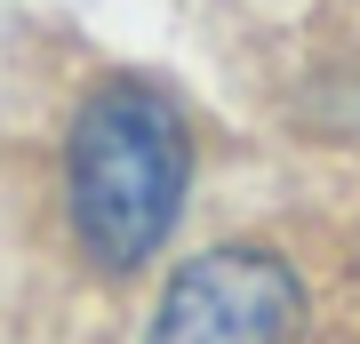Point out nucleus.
Segmentation results:
<instances>
[{
    "label": "nucleus",
    "mask_w": 360,
    "mask_h": 344,
    "mask_svg": "<svg viewBox=\"0 0 360 344\" xmlns=\"http://www.w3.org/2000/svg\"><path fill=\"white\" fill-rule=\"evenodd\" d=\"M184 184H193V136L184 113L168 104L153 80H104L89 89L65 144V200L72 232L104 272L153 265L160 241L176 232Z\"/></svg>",
    "instance_id": "f257e3e1"
},
{
    "label": "nucleus",
    "mask_w": 360,
    "mask_h": 344,
    "mask_svg": "<svg viewBox=\"0 0 360 344\" xmlns=\"http://www.w3.org/2000/svg\"><path fill=\"white\" fill-rule=\"evenodd\" d=\"M304 329V288L272 248H200L160 288V312L144 344H296Z\"/></svg>",
    "instance_id": "f03ea898"
}]
</instances>
